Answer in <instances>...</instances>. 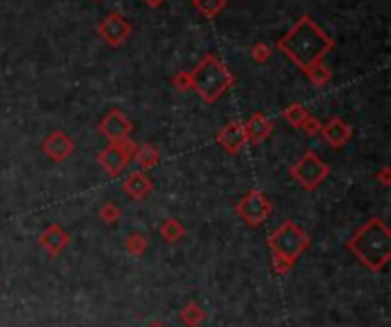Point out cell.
I'll return each mask as SVG.
<instances>
[{
	"label": "cell",
	"instance_id": "1",
	"mask_svg": "<svg viewBox=\"0 0 391 327\" xmlns=\"http://www.w3.org/2000/svg\"><path fill=\"white\" fill-rule=\"evenodd\" d=\"M277 48H280L295 67H300L302 71H309L311 67L323 62V57L334 48V39L329 37L311 16H302V19L277 41Z\"/></svg>",
	"mask_w": 391,
	"mask_h": 327
},
{
	"label": "cell",
	"instance_id": "2",
	"mask_svg": "<svg viewBox=\"0 0 391 327\" xmlns=\"http://www.w3.org/2000/svg\"><path fill=\"white\" fill-rule=\"evenodd\" d=\"M345 247L373 272H382L391 261V231L380 218L362 225Z\"/></svg>",
	"mask_w": 391,
	"mask_h": 327
},
{
	"label": "cell",
	"instance_id": "3",
	"mask_svg": "<svg viewBox=\"0 0 391 327\" xmlns=\"http://www.w3.org/2000/svg\"><path fill=\"white\" fill-rule=\"evenodd\" d=\"M309 234L300 225H295L293 220H286L277 227L270 238H268V247L273 252V265L277 274H286L293 263L307 252L309 247Z\"/></svg>",
	"mask_w": 391,
	"mask_h": 327
},
{
	"label": "cell",
	"instance_id": "4",
	"mask_svg": "<svg viewBox=\"0 0 391 327\" xmlns=\"http://www.w3.org/2000/svg\"><path fill=\"white\" fill-rule=\"evenodd\" d=\"M231 85H233V76L215 53L204 55L202 62L190 71V88L206 103H215L222 94L229 92Z\"/></svg>",
	"mask_w": 391,
	"mask_h": 327
},
{
	"label": "cell",
	"instance_id": "5",
	"mask_svg": "<svg viewBox=\"0 0 391 327\" xmlns=\"http://www.w3.org/2000/svg\"><path fill=\"white\" fill-rule=\"evenodd\" d=\"M293 181H298V186H302L304 190H316L320 183H325V179L329 176V165L314 151H307L304 156L291 167Z\"/></svg>",
	"mask_w": 391,
	"mask_h": 327
},
{
	"label": "cell",
	"instance_id": "6",
	"mask_svg": "<svg viewBox=\"0 0 391 327\" xmlns=\"http://www.w3.org/2000/svg\"><path fill=\"white\" fill-rule=\"evenodd\" d=\"M236 215L245 222L247 227H261L273 215V202L263 190H249L242 200L236 204Z\"/></svg>",
	"mask_w": 391,
	"mask_h": 327
},
{
	"label": "cell",
	"instance_id": "7",
	"mask_svg": "<svg viewBox=\"0 0 391 327\" xmlns=\"http://www.w3.org/2000/svg\"><path fill=\"white\" fill-rule=\"evenodd\" d=\"M99 34L103 37V41L110 46H119L124 44L130 34V23L119 14H108L103 23L99 25Z\"/></svg>",
	"mask_w": 391,
	"mask_h": 327
},
{
	"label": "cell",
	"instance_id": "8",
	"mask_svg": "<svg viewBox=\"0 0 391 327\" xmlns=\"http://www.w3.org/2000/svg\"><path fill=\"white\" fill-rule=\"evenodd\" d=\"M74 149H76V144H74V140L64 131L48 133L46 140L41 142V151L46 153L50 160H55V162L67 160L74 153Z\"/></svg>",
	"mask_w": 391,
	"mask_h": 327
},
{
	"label": "cell",
	"instance_id": "9",
	"mask_svg": "<svg viewBox=\"0 0 391 327\" xmlns=\"http://www.w3.org/2000/svg\"><path fill=\"white\" fill-rule=\"evenodd\" d=\"M99 128L110 142H119V140H124V137L130 135L133 124L128 122V117L121 113V110H110V113L103 117V122L99 124Z\"/></svg>",
	"mask_w": 391,
	"mask_h": 327
},
{
	"label": "cell",
	"instance_id": "10",
	"mask_svg": "<svg viewBox=\"0 0 391 327\" xmlns=\"http://www.w3.org/2000/svg\"><path fill=\"white\" fill-rule=\"evenodd\" d=\"M39 243L48 252L50 259H55V256H60L69 247V243H71V236H69V231L62 225L53 222V225H48L46 231L41 234Z\"/></svg>",
	"mask_w": 391,
	"mask_h": 327
},
{
	"label": "cell",
	"instance_id": "11",
	"mask_svg": "<svg viewBox=\"0 0 391 327\" xmlns=\"http://www.w3.org/2000/svg\"><path fill=\"white\" fill-rule=\"evenodd\" d=\"M215 140H217V144H220V147L227 151V153H238L247 144L245 126L238 124V122H231L227 126H222L220 131H217Z\"/></svg>",
	"mask_w": 391,
	"mask_h": 327
},
{
	"label": "cell",
	"instance_id": "12",
	"mask_svg": "<svg viewBox=\"0 0 391 327\" xmlns=\"http://www.w3.org/2000/svg\"><path fill=\"white\" fill-rule=\"evenodd\" d=\"M128 156L124 151H121V147L117 142H110L106 149H103L101 153H99V165L108 172L110 176H119L121 172L126 169V165H128Z\"/></svg>",
	"mask_w": 391,
	"mask_h": 327
},
{
	"label": "cell",
	"instance_id": "13",
	"mask_svg": "<svg viewBox=\"0 0 391 327\" xmlns=\"http://www.w3.org/2000/svg\"><path fill=\"white\" fill-rule=\"evenodd\" d=\"M320 135L325 137V142H327L332 149H341L343 144L352 137V128L348 126V124L343 122V119L334 117V119H329L327 124L320 126Z\"/></svg>",
	"mask_w": 391,
	"mask_h": 327
},
{
	"label": "cell",
	"instance_id": "14",
	"mask_svg": "<svg viewBox=\"0 0 391 327\" xmlns=\"http://www.w3.org/2000/svg\"><path fill=\"white\" fill-rule=\"evenodd\" d=\"M151 188H153V181L144 172H130L124 179V193L130 200H144L151 193Z\"/></svg>",
	"mask_w": 391,
	"mask_h": 327
},
{
	"label": "cell",
	"instance_id": "15",
	"mask_svg": "<svg viewBox=\"0 0 391 327\" xmlns=\"http://www.w3.org/2000/svg\"><path fill=\"white\" fill-rule=\"evenodd\" d=\"M242 126H245L247 142H254V144H261L266 137H270V133H273V122L263 113H254L249 117V122L242 124Z\"/></svg>",
	"mask_w": 391,
	"mask_h": 327
},
{
	"label": "cell",
	"instance_id": "16",
	"mask_svg": "<svg viewBox=\"0 0 391 327\" xmlns=\"http://www.w3.org/2000/svg\"><path fill=\"white\" fill-rule=\"evenodd\" d=\"M179 321L186 327H199L206 321V312L199 302H188L184 309L179 312Z\"/></svg>",
	"mask_w": 391,
	"mask_h": 327
},
{
	"label": "cell",
	"instance_id": "17",
	"mask_svg": "<svg viewBox=\"0 0 391 327\" xmlns=\"http://www.w3.org/2000/svg\"><path fill=\"white\" fill-rule=\"evenodd\" d=\"M133 158L140 162L142 169H153L160 162V153L156 147H151V144H140V147L135 149Z\"/></svg>",
	"mask_w": 391,
	"mask_h": 327
},
{
	"label": "cell",
	"instance_id": "18",
	"mask_svg": "<svg viewBox=\"0 0 391 327\" xmlns=\"http://www.w3.org/2000/svg\"><path fill=\"white\" fill-rule=\"evenodd\" d=\"M160 236L165 243H179V240L186 236V227L181 225L177 218H167L160 225Z\"/></svg>",
	"mask_w": 391,
	"mask_h": 327
},
{
	"label": "cell",
	"instance_id": "19",
	"mask_svg": "<svg viewBox=\"0 0 391 327\" xmlns=\"http://www.w3.org/2000/svg\"><path fill=\"white\" fill-rule=\"evenodd\" d=\"M193 3L199 12L208 16V19H213V16H217L224 7H227V0H193Z\"/></svg>",
	"mask_w": 391,
	"mask_h": 327
},
{
	"label": "cell",
	"instance_id": "20",
	"mask_svg": "<svg viewBox=\"0 0 391 327\" xmlns=\"http://www.w3.org/2000/svg\"><path fill=\"white\" fill-rule=\"evenodd\" d=\"M284 117H286V122H289L291 126L300 128L304 119L309 117V113H307V108L300 106V103H293V106H289L284 110Z\"/></svg>",
	"mask_w": 391,
	"mask_h": 327
},
{
	"label": "cell",
	"instance_id": "21",
	"mask_svg": "<svg viewBox=\"0 0 391 327\" xmlns=\"http://www.w3.org/2000/svg\"><path fill=\"white\" fill-rule=\"evenodd\" d=\"M146 247H149V243H146V238L142 234H130L126 238V252L130 256H142L146 252Z\"/></svg>",
	"mask_w": 391,
	"mask_h": 327
},
{
	"label": "cell",
	"instance_id": "22",
	"mask_svg": "<svg viewBox=\"0 0 391 327\" xmlns=\"http://www.w3.org/2000/svg\"><path fill=\"white\" fill-rule=\"evenodd\" d=\"M307 76H309V81H311V83L318 85V88H320V85H325L329 78H332V74H329V69H327L323 62L316 64V67H311L309 71H307Z\"/></svg>",
	"mask_w": 391,
	"mask_h": 327
},
{
	"label": "cell",
	"instance_id": "23",
	"mask_svg": "<svg viewBox=\"0 0 391 327\" xmlns=\"http://www.w3.org/2000/svg\"><path fill=\"white\" fill-rule=\"evenodd\" d=\"M99 218L106 222V225H115V222H119V218H121V211L117 209L115 204H103L101 209H99Z\"/></svg>",
	"mask_w": 391,
	"mask_h": 327
},
{
	"label": "cell",
	"instance_id": "24",
	"mask_svg": "<svg viewBox=\"0 0 391 327\" xmlns=\"http://www.w3.org/2000/svg\"><path fill=\"white\" fill-rule=\"evenodd\" d=\"M270 46L268 44H256L254 48H252V57L256 60V62H268V60H270Z\"/></svg>",
	"mask_w": 391,
	"mask_h": 327
},
{
	"label": "cell",
	"instance_id": "25",
	"mask_svg": "<svg viewBox=\"0 0 391 327\" xmlns=\"http://www.w3.org/2000/svg\"><path fill=\"white\" fill-rule=\"evenodd\" d=\"M320 126H323V124H320L316 117H311V115H309V117L302 122L300 128H302V131L307 133V135H318V133H320Z\"/></svg>",
	"mask_w": 391,
	"mask_h": 327
},
{
	"label": "cell",
	"instance_id": "26",
	"mask_svg": "<svg viewBox=\"0 0 391 327\" xmlns=\"http://www.w3.org/2000/svg\"><path fill=\"white\" fill-rule=\"evenodd\" d=\"M174 85H177V88L181 90V92H186V90H190V74H186V71H181L177 78H174Z\"/></svg>",
	"mask_w": 391,
	"mask_h": 327
},
{
	"label": "cell",
	"instance_id": "27",
	"mask_svg": "<svg viewBox=\"0 0 391 327\" xmlns=\"http://www.w3.org/2000/svg\"><path fill=\"white\" fill-rule=\"evenodd\" d=\"M378 179H380V186L389 188V183H391V169H389V167H382L380 174H378Z\"/></svg>",
	"mask_w": 391,
	"mask_h": 327
},
{
	"label": "cell",
	"instance_id": "28",
	"mask_svg": "<svg viewBox=\"0 0 391 327\" xmlns=\"http://www.w3.org/2000/svg\"><path fill=\"white\" fill-rule=\"evenodd\" d=\"M144 3L149 5V7H158V5H163V3H165V0H144Z\"/></svg>",
	"mask_w": 391,
	"mask_h": 327
},
{
	"label": "cell",
	"instance_id": "29",
	"mask_svg": "<svg viewBox=\"0 0 391 327\" xmlns=\"http://www.w3.org/2000/svg\"><path fill=\"white\" fill-rule=\"evenodd\" d=\"M146 327H167V325H165L163 321H151V323L146 325Z\"/></svg>",
	"mask_w": 391,
	"mask_h": 327
}]
</instances>
